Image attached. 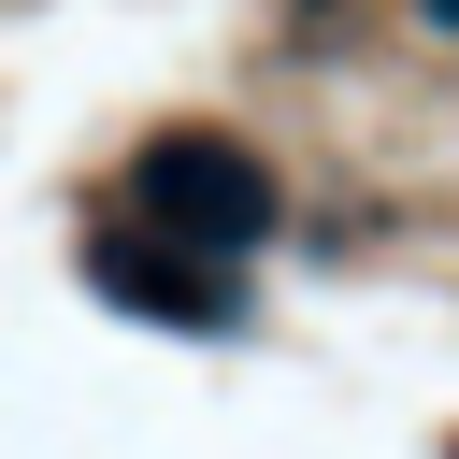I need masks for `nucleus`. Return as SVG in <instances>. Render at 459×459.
<instances>
[{"instance_id": "nucleus-1", "label": "nucleus", "mask_w": 459, "mask_h": 459, "mask_svg": "<svg viewBox=\"0 0 459 459\" xmlns=\"http://www.w3.org/2000/svg\"><path fill=\"white\" fill-rule=\"evenodd\" d=\"M143 230L158 244H215V258H244L258 230H273V172L230 143V129H172V143H143Z\"/></svg>"}, {"instance_id": "nucleus-2", "label": "nucleus", "mask_w": 459, "mask_h": 459, "mask_svg": "<svg viewBox=\"0 0 459 459\" xmlns=\"http://www.w3.org/2000/svg\"><path fill=\"white\" fill-rule=\"evenodd\" d=\"M100 287H115V301H158V316H230V287H215L186 244L158 258V244H129V230H100Z\"/></svg>"}, {"instance_id": "nucleus-3", "label": "nucleus", "mask_w": 459, "mask_h": 459, "mask_svg": "<svg viewBox=\"0 0 459 459\" xmlns=\"http://www.w3.org/2000/svg\"><path fill=\"white\" fill-rule=\"evenodd\" d=\"M416 14H430V29H445V43H459V0H416Z\"/></svg>"}]
</instances>
